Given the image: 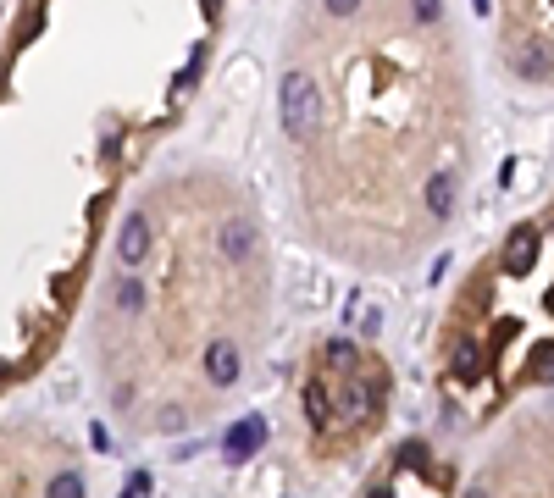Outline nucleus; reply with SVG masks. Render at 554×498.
Instances as JSON below:
<instances>
[{
    "label": "nucleus",
    "mask_w": 554,
    "mask_h": 498,
    "mask_svg": "<svg viewBox=\"0 0 554 498\" xmlns=\"http://www.w3.org/2000/svg\"><path fill=\"white\" fill-rule=\"evenodd\" d=\"M377 410V388L372 382H350V388L338 393V427H366Z\"/></svg>",
    "instance_id": "5"
},
{
    "label": "nucleus",
    "mask_w": 554,
    "mask_h": 498,
    "mask_svg": "<svg viewBox=\"0 0 554 498\" xmlns=\"http://www.w3.org/2000/svg\"><path fill=\"white\" fill-rule=\"evenodd\" d=\"M78 493H84V476L78 471H61L56 482H50V498H78Z\"/></svg>",
    "instance_id": "11"
},
{
    "label": "nucleus",
    "mask_w": 554,
    "mask_h": 498,
    "mask_svg": "<svg viewBox=\"0 0 554 498\" xmlns=\"http://www.w3.org/2000/svg\"><path fill=\"white\" fill-rule=\"evenodd\" d=\"M355 321H361V332H366V338H377V332H383V310H361Z\"/></svg>",
    "instance_id": "16"
},
{
    "label": "nucleus",
    "mask_w": 554,
    "mask_h": 498,
    "mask_svg": "<svg viewBox=\"0 0 554 498\" xmlns=\"http://www.w3.org/2000/svg\"><path fill=\"white\" fill-rule=\"evenodd\" d=\"M217 249L228 266H244L255 255V222L250 216H228V222L217 227Z\"/></svg>",
    "instance_id": "4"
},
{
    "label": "nucleus",
    "mask_w": 554,
    "mask_h": 498,
    "mask_svg": "<svg viewBox=\"0 0 554 498\" xmlns=\"http://www.w3.org/2000/svg\"><path fill=\"white\" fill-rule=\"evenodd\" d=\"M327 360H333L338 371H350V366H355V349L344 344V338H338V344H327Z\"/></svg>",
    "instance_id": "14"
},
{
    "label": "nucleus",
    "mask_w": 554,
    "mask_h": 498,
    "mask_svg": "<svg viewBox=\"0 0 554 498\" xmlns=\"http://www.w3.org/2000/svg\"><path fill=\"white\" fill-rule=\"evenodd\" d=\"M505 266H510V277H527L532 266H538V233H532V227H516V233H510Z\"/></svg>",
    "instance_id": "7"
},
{
    "label": "nucleus",
    "mask_w": 554,
    "mask_h": 498,
    "mask_svg": "<svg viewBox=\"0 0 554 498\" xmlns=\"http://www.w3.org/2000/svg\"><path fill=\"white\" fill-rule=\"evenodd\" d=\"M139 299H145V294H139V283L128 277V283L117 288V305H122V310H139Z\"/></svg>",
    "instance_id": "15"
},
{
    "label": "nucleus",
    "mask_w": 554,
    "mask_h": 498,
    "mask_svg": "<svg viewBox=\"0 0 554 498\" xmlns=\"http://www.w3.org/2000/svg\"><path fill=\"white\" fill-rule=\"evenodd\" d=\"M410 17H416V23H438V17H444V0H410Z\"/></svg>",
    "instance_id": "12"
},
{
    "label": "nucleus",
    "mask_w": 554,
    "mask_h": 498,
    "mask_svg": "<svg viewBox=\"0 0 554 498\" xmlns=\"http://www.w3.org/2000/svg\"><path fill=\"white\" fill-rule=\"evenodd\" d=\"M305 404H311V421H316V427H327V393H322V388H305Z\"/></svg>",
    "instance_id": "13"
},
{
    "label": "nucleus",
    "mask_w": 554,
    "mask_h": 498,
    "mask_svg": "<svg viewBox=\"0 0 554 498\" xmlns=\"http://www.w3.org/2000/svg\"><path fill=\"white\" fill-rule=\"evenodd\" d=\"M471 6H477V17H488V12H494V6H488V0H471Z\"/></svg>",
    "instance_id": "20"
},
{
    "label": "nucleus",
    "mask_w": 554,
    "mask_h": 498,
    "mask_svg": "<svg viewBox=\"0 0 554 498\" xmlns=\"http://www.w3.org/2000/svg\"><path fill=\"white\" fill-rule=\"evenodd\" d=\"M117 261L122 266H145L150 261V222L145 216H128L117 233Z\"/></svg>",
    "instance_id": "6"
},
{
    "label": "nucleus",
    "mask_w": 554,
    "mask_h": 498,
    "mask_svg": "<svg viewBox=\"0 0 554 498\" xmlns=\"http://www.w3.org/2000/svg\"><path fill=\"white\" fill-rule=\"evenodd\" d=\"M422 205H427V216H433V222H444V216L455 211V178H449V172H433V178H427V189H422Z\"/></svg>",
    "instance_id": "8"
},
{
    "label": "nucleus",
    "mask_w": 554,
    "mask_h": 498,
    "mask_svg": "<svg viewBox=\"0 0 554 498\" xmlns=\"http://www.w3.org/2000/svg\"><path fill=\"white\" fill-rule=\"evenodd\" d=\"M205 377L217 382V388H233V382L244 377V355H239V344L233 338H217V344H205Z\"/></svg>",
    "instance_id": "2"
},
{
    "label": "nucleus",
    "mask_w": 554,
    "mask_h": 498,
    "mask_svg": "<svg viewBox=\"0 0 554 498\" xmlns=\"http://www.w3.org/2000/svg\"><path fill=\"white\" fill-rule=\"evenodd\" d=\"M277 117H283V133H289V139H300V144L316 133L322 95H316L311 72H283V83H277Z\"/></svg>",
    "instance_id": "1"
},
{
    "label": "nucleus",
    "mask_w": 554,
    "mask_h": 498,
    "mask_svg": "<svg viewBox=\"0 0 554 498\" xmlns=\"http://www.w3.org/2000/svg\"><path fill=\"white\" fill-rule=\"evenodd\" d=\"M516 72L521 78H554V50L543 45V39H527V45L516 50Z\"/></svg>",
    "instance_id": "9"
},
{
    "label": "nucleus",
    "mask_w": 554,
    "mask_h": 498,
    "mask_svg": "<svg viewBox=\"0 0 554 498\" xmlns=\"http://www.w3.org/2000/svg\"><path fill=\"white\" fill-rule=\"evenodd\" d=\"M205 6H211V12H217V0H205Z\"/></svg>",
    "instance_id": "21"
},
{
    "label": "nucleus",
    "mask_w": 554,
    "mask_h": 498,
    "mask_svg": "<svg viewBox=\"0 0 554 498\" xmlns=\"http://www.w3.org/2000/svg\"><path fill=\"white\" fill-rule=\"evenodd\" d=\"M139 493H150V471H133L128 476V498H139Z\"/></svg>",
    "instance_id": "18"
},
{
    "label": "nucleus",
    "mask_w": 554,
    "mask_h": 498,
    "mask_svg": "<svg viewBox=\"0 0 554 498\" xmlns=\"http://www.w3.org/2000/svg\"><path fill=\"white\" fill-rule=\"evenodd\" d=\"M477 360H482V355H477V344H460V349H455V377L477 382V371H482Z\"/></svg>",
    "instance_id": "10"
},
{
    "label": "nucleus",
    "mask_w": 554,
    "mask_h": 498,
    "mask_svg": "<svg viewBox=\"0 0 554 498\" xmlns=\"http://www.w3.org/2000/svg\"><path fill=\"white\" fill-rule=\"evenodd\" d=\"M538 360H543V366H538V377H554V349H538Z\"/></svg>",
    "instance_id": "19"
},
{
    "label": "nucleus",
    "mask_w": 554,
    "mask_h": 498,
    "mask_svg": "<svg viewBox=\"0 0 554 498\" xmlns=\"http://www.w3.org/2000/svg\"><path fill=\"white\" fill-rule=\"evenodd\" d=\"M261 443H266V421H261V415H244V421H233V427H228V438H222V460L244 465Z\"/></svg>",
    "instance_id": "3"
},
{
    "label": "nucleus",
    "mask_w": 554,
    "mask_h": 498,
    "mask_svg": "<svg viewBox=\"0 0 554 498\" xmlns=\"http://www.w3.org/2000/svg\"><path fill=\"white\" fill-rule=\"evenodd\" d=\"M322 6H327L333 17H355V12H361V0H322Z\"/></svg>",
    "instance_id": "17"
}]
</instances>
